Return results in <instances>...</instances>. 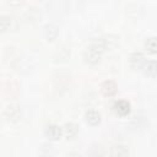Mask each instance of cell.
<instances>
[{"instance_id": "1", "label": "cell", "mask_w": 157, "mask_h": 157, "mask_svg": "<svg viewBox=\"0 0 157 157\" xmlns=\"http://www.w3.org/2000/svg\"><path fill=\"white\" fill-rule=\"evenodd\" d=\"M107 48V40L103 38L96 39L94 42H92L83 52V59L85 63L88 65H96L98 64V61L102 58L103 52Z\"/></svg>"}, {"instance_id": "2", "label": "cell", "mask_w": 157, "mask_h": 157, "mask_svg": "<svg viewBox=\"0 0 157 157\" xmlns=\"http://www.w3.org/2000/svg\"><path fill=\"white\" fill-rule=\"evenodd\" d=\"M130 109H131V105L128 101L125 99H119V101H115L114 104H113V110L117 115H120V117H125L130 113Z\"/></svg>"}, {"instance_id": "3", "label": "cell", "mask_w": 157, "mask_h": 157, "mask_svg": "<svg viewBox=\"0 0 157 157\" xmlns=\"http://www.w3.org/2000/svg\"><path fill=\"white\" fill-rule=\"evenodd\" d=\"M2 115L7 121H17L20 119V117H21V110H20V108L17 105L10 104L4 109Z\"/></svg>"}, {"instance_id": "4", "label": "cell", "mask_w": 157, "mask_h": 157, "mask_svg": "<svg viewBox=\"0 0 157 157\" xmlns=\"http://www.w3.org/2000/svg\"><path fill=\"white\" fill-rule=\"evenodd\" d=\"M145 63H146V58H145V55H144L142 52H137L136 50V52L131 53L130 56H129V64L134 69L142 67L145 65Z\"/></svg>"}, {"instance_id": "5", "label": "cell", "mask_w": 157, "mask_h": 157, "mask_svg": "<svg viewBox=\"0 0 157 157\" xmlns=\"http://www.w3.org/2000/svg\"><path fill=\"white\" fill-rule=\"evenodd\" d=\"M117 83L113 80H105L101 85V92L104 97H113L117 93Z\"/></svg>"}, {"instance_id": "6", "label": "cell", "mask_w": 157, "mask_h": 157, "mask_svg": "<svg viewBox=\"0 0 157 157\" xmlns=\"http://www.w3.org/2000/svg\"><path fill=\"white\" fill-rule=\"evenodd\" d=\"M44 134L49 140H59L64 135L63 134V128H60L59 125H55V124L48 125L44 130Z\"/></svg>"}, {"instance_id": "7", "label": "cell", "mask_w": 157, "mask_h": 157, "mask_svg": "<svg viewBox=\"0 0 157 157\" xmlns=\"http://www.w3.org/2000/svg\"><path fill=\"white\" fill-rule=\"evenodd\" d=\"M101 113L99 112H97L96 109H88V110H86V113H85V120L90 124V125H92V126H96V125H98L99 123H101Z\"/></svg>"}, {"instance_id": "8", "label": "cell", "mask_w": 157, "mask_h": 157, "mask_svg": "<svg viewBox=\"0 0 157 157\" xmlns=\"http://www.w3.org/2000/svg\"><path fill=\"white\" fill-rule=\"evenodd\" d=\"M63 134L66 139H74L78 134V125L70 121L63 126Z\"/></svg>"}, {"instance_id": "9", "label": "cell", "mask_w": 157, "mask_h": 157, "mask_svg": "<svg viewBox=\"0 0 157 157\" xmlns=\"http://www.w3.org/2000/svg\"><path fill=\"white\" fill-rule=\"evenodd\" d=\"M142 69H144L146 75L152 76V77H157V60L146 61L145 65L142 66Z\"/></svg>"}, {"instance_id": "10", "label": "cell", "mask_w": 157, "mask_h": 157, "mask_svg": "<svg viewBox=\"0 0 157 157\" xmlns=\"http://www.w3.org/2000/svg\"><path fill=\"white\" fill-rule=\"evenodd\" d=\"M43 36L47 40H53L58 36V28L54 25H47L43 29Z\"/></svg>"}, {"instance_id": "11", "label": "cell", "mask_w": 157, "mask_h": 157, "mask_svg": "<svg viewBox=\"0 0 157 157\" xmlns=\"http://www.w3.org/2000/svg\"><path fill=\"white\" fill-rule=\"evenodd\" d=\"M144 47H145V49H146L148 53H152V54L157 53V37H156V36L148 37V38L145 40Z\"/></svg>"}, {"instance_id": "12", "label": "cell", "mask_w": 157, "mask_h": 157, "mask_svg": "<svg viewBox=\"0 0 157 157\" xmlns=\"http://www.w3.org/2000/svg\"><path fill=\"white\" fill-rule=\"evenodd\" d=\"M128 153H129V148L126 146H120V145L113 147V150L110 152V155H113V156H126Z\"/></svg>"}, {"instance_id": "13", "label": "cell", "mask_w": 157, "mask_h": 157, "mask_svg": "<svg viewBox=\"0 0 157 157\" xmlns=\"http://www.w3.org/2000/svg\"><path fill=\"white\" fill-rule=\"evenodd\" d=\"M10 25H11V17L7 16V15H1L0 17V27H1V31L5 32L10 28Z\"/></svg>"}, {"instance_id": "14", "label": "cell", "mask_w": 157, "mask_h": 157, "mask_svg": "<svg viewBox=\"0 0 157 157\" xmlns=\"http://www.w3.org/2000/svg\"><path fill=\"white\" fill-rule=\"evenodd\" d=\"M10 4H12V5H17V4H20L21 2V0H7Z\"/></svg>"}]
</instances>
